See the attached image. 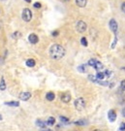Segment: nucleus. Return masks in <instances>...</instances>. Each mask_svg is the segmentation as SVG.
I'll use <instances>...</instances> for the list:
<instances>
[{
	"label": "nucleus",
	"mask_w": 125,
	"mask_h": 131,
	"mask_svg": "<svg viewBox=\"0 0 125 131\" xmlns=\"http://www.w3.org/2000/svg\"><path fill=\"white\" fill-rule=\"evenodd\" d=\"M66 51H65L64 47H62L59 44H53L51 48H50V56L52 59H61L63 56H65Z\"/></svg>",
	"instance_id": "1"
},
{
	"label": "nucleus",
	"mask_w": 125,
	"mask_h": 131,
	"mask_svg": "<svg viewBox=\"0 0 125 131\" xmlns=\"http://www.w3.org/2000/svg\"><path fill=\"white\" fill-rule=\"evenodd\" d=\"M74 105H75V108L78 110V111H83V109L85 108V100L83 98V97H79V98H77L75 100L74 102Z\"/></svg>",
	"instance_id": "2"
},
{
	"label": "nucleus",
	"mask_w": 125,
	"mask_h": 131,
	"mask_svg": "<svg viewBox=\"0 0 125 131\" xmlns=\"http://www.w3.org/2000/svg\"><path fill=\"white\" fill-rule=\"evenodd\" d=\"M21 18L24 21H30L31 19H32V12L30 11V10L28 9V8H25V9H23L22 11V14H21Z\"/></svg>",
	"instance_id": "3"
},
{
	"label": "nucleus",
	"mask_w": 125,
	"mask_h": 131,
	"mask_svg": "<svg viewBox=\"0 0 125 131\" xmlns=\"http://www.w3.org/2000/svg\"><path fill=\"white\" fill-rule=\"evenodd\" d=\"M86 28H87V25H86V24H85L83 20H79V21L76 24V29H77L78 32L83 33L86 30Z\"/></svg>",
	"instance_id": "4"
},
{
	"label": "nucleus",
	"mask_w": 125,
	"mask_h": 131,
	"mask_svg": "<svg viewBox=\"0 0 125 131\" xmlns=\"http://www.w3.org/2000/svg\"><path fill=\"white\" fill-rule=\"evenodd\" d=\"M109 26L111 28V30L112 32L116 34L117 32V28H118V24H117V21H116L115 19H111L110 21H109Z\"/></svg>",
	"instance_id": "5"
},
{
	"label": "nucleus",
	"mask_w": 125,
	"mask_h": 131,
	"mask_svg": "<svg viewBox=\"0 0 125 131\" xmlns=\"http://www.w3.org/2000/svg\"><path fill=\"white\" fill-rule=\"evenodd\" d=\"M116 112L115 111V110H110L109 111V113H108V118H109V121L111 122H116Z\"/></svg>",
	"instance_id": "6"
},
{
	"label": "nucleus",
	"mask_w": 125,
	"mask_h": 131,
	"mask_svg": "<svg viewBox=\"0 0 125 131\" xmlns=\"http://www.w3.org/2000/svg\"><path fill=\"white\" fill-rule=\"evenodd\" d=\"M60 99L61 101L64 102V103H69L70 101H71V94L68 93V92H64V93L61 94Z\"/></svg>",
	"instance_id": "7"
},
{
	"label": "nucleus",
	"mask_w": 125,
	"mask_h": 131,
	"mask_svg": "<svg viewBox=\"0 0 125 131\" xmlns=\"http://www.w3.org/2000/svg\"><path fill=\"white\" fill-rule=\"evenodd\" d=\"M19 99L22 100V101H27L29 98H31V93L28 92V91H24V92H20L19 94Z\"/></svg>",
	"instance_id": "8"
},
{
	"label": "nucleus",
	"mask_w": 125,
	"mask_h": 131,
	"mask_svg": "<svg viewBox=\"0 0 125 131\" xmlns=\"http://www.w3.org/2000/svg\"><path fill=\"white\" fill-rule=\"evenodd\" d=\"M28 41L31 43V44H37L39 42V37H38L36 34H30L29 36H28Z\"/></svg>",
	"instance_id": "9"
},
{
	"label": "nucleus",
	"mask_w": 125,
	"mask_h": 131,
	"mask_svg": "<svg viewBox=\"0 0 125 131\" xmlns=\"http://www.w3.org/2000/svg\"><path fill=\"white\" fill-rule=\"evenodd\" d=\"M76 4L81 8H83L87 4V0H76Z\"/></svg>",
	"instance_id": "10"
},
{
	"label": "nucleus",
	"mask_w": 125,
	"mask_h": 131,
	"mask_svg": "<svg viewBox=\"0 0 125 131\" xmlns=\"http://www.w3.org/2000/svg\"><path fill=\"white\" fill-rule=\"evenodd\" d=\"M36 125L39 126L40 128H44V127H47V122H44V121H42V119H37L36 121Z\"/></svg>",
	"instance_id": "11"
},
{
	"label": "nucleus",
	"mask_w": 125,
	"mask_h": 131,
	"mask_svg": "<svg viewBox=\"0 0 125 131\" xmlns=\"http://www.w3.org/2000/svg\"><path fill=\"white\" fill-rule=\"evenodd\" d=\"M5 105L10 106V107H19V101H10V102H5Z\"/></svg>",
	"instance_id": "12"
},
{
	"label": "nucleus",
	"mask_w": 125,
	"mask_h": 131,
	"mask_svg": "<svg viewBox=\"0 0 125 131\" xmlns=\"http://www.w3.org/2000/svg\"><path fill=\"white\" fill-rule=\"evenodd\" d=\"M25 64H26V66H27V67H34V66L36 65V61L34 60L33 58H29V59H27V60H26Z\"/></svg>",
	"instance_id": "13"
},
{
	"label": "nucleus",
	"mask_w": 125,
	"mask_h": 131,
	"mask_svg": "<svg viewBox=\"0 0 125 131\" xmlns=\"http://www.w3.org/2000/svg\"><path fill=\"white\" fill-rule=\"evenodd\" d=\"M54 98H55V95H54L53 92H48L46 94V99L48 101H53Z\"/></svg>",
	"instance_id": "14"
},
{
	"label": "nucleus",
	"mask_w": 125,
	"mask_h": 131,
	"mask_svg": "<svg viewBox=\"0 0 125 131\" xmlns=\"http://www.w3.org/2000/svg\"><path fill=\"white\" fill-rule=\"evenodd\" d=\"M47 124L50 125V126L54 125V124H55V118H54L53 117H50L49 118H48V121H47Z\"/></svg>",
	"instance_id": "15"
},
{
	"label": "nucleus",
	"mask_w": 125,
	"mask_h": 131,
	"mask_svg": "<svg viewBox=\"0 0 125 131\" xmlns=\"http://www.w3.org/2000/svg\"><path fill=\"white\" fill-rule=\"evenodd\" d=\"M94 68H95V70H97V71H100L101 69H103V64L100 62V61H96V63L94 64V66H93Z\"/></svg>",
	"instance_id": "16"
},
{
	"label": "nucleus",
	"mask_w": 125,
	"mask_h": 131,
	"mask_svg": "<svg viewBox=\"0 0 125 131\" xmlns=\"http://www.w3.org/2000/svg\"><path fill=\"white\" fill-rule=\"evenodd\" d=\"M5 89H6V83H5L4 77H2L0 81V90H5Z\"/></svg>",
	"instance_id": "17"
},
{
	"label": "nucleus",
	"mask_w": 125,
	"mask_h": 131,
	"mask_svg": "<svg viewBox=\"0 0 125 131\" xmlns=\"http://www.w3.org/2000/svg\"><path fill=\"white\" fill-rule=\"evenodd\" d=\"M98 80H104L106 78V75H105V72H100V71H98L97 75H96Z\"/></svg>",
	"instance_id": "18"
},
{
	"label": "nucleus",
	"mask_w": 125,
	"mask_h": 131,
	"mask_svg": "<svg viewBox=\"0 0 125 131\" xmlns=\"http://www.w3.org/2000/svg\"><path fill=\"white\" fill-rule=\"evenodd\" d=\"M88 79L90 80L91 82H93V83H96V84H98V83H99V81H100V80L97 79V77H96V76H93V75L88 76Z\"/></svg>",
	"instance_id": "19"
},
{
	"label": "nucleus",
	"mask_w": 125,
	"mask_h": 131,
	"mask_svg": "<svg viewBox=\"0 0 125 131\" xmlns=\"http://www.w3.org/2000/svg\"><path fill=\"white\" fill-rule=\"evenodd\" d=\"M81 44H82L83 46H84V47H87V45H88L87 39H86L85 37H83L82 39H81Z\"/></svg>",
	"instance_id": "20"
},
{
	"label": "nucleus",
	"mask_w": 125,
	"mask_h": 131,
	"mask_svg": "<svg viewBox=\"0 0 125 131\" xmlns=\"http://www.w3.org/2000/svg\"><path fill=\"white\" fill-rule=\"evenodd\" d=\"M78 70L79 71V72H82V73H85L86 72V65H81L78 67Z\"/></svg>",
	"instance_id": "21"
},
{
	"label": "nucleus",
	"mask_w": 125,
	"mask_h": 131,
	"mask_svg": "<svg viewBox=\"0 0 125 131\" xmlns=\"http://www.w3.org/2000/svg\"><path fill=\"white\" fill-rule=\"evenodd\" d=\"M75 124H77V125H84V124H86V121L79 119V121H77V122H75Z\"/></svg>",
	"instance_id": "22"
},
{
	"label": "nucleus",
	"mask_w": 125,
	"mask_h": 131,
	"mask_svg": "<svg viewBox=\"0 0 125 131\" xmlns=\"http://www.w3.org/2000/svg\"><path fill=\"white\" fill-rule=\"evenodd\" d=\"M96 61H97V59H94V58L89 59V61H88V65L91 66V67H93V66H94V64L96 63Z\"/></svg>",
	"instance_id": "23"
},
{
	"label": "nucleus",
	"mask_w": 125,
	"mask_h": 131,
	"mask_svg": "<svg viewBox=\"0 0 125 131\" xmlns=\"http://www.w3.org/2000/svg\"><path fill=\"white\" fill-rule=\"evenodd\" d=\"M60 118V121H61V122H63V123H69V119L67 118V117H59Z\"/></svg>",
	"instance_id": "24"
},
{
	"label": "nucleus",
	"mask_w": 125,
	"mask_h": 131,
	"mask_svg": "<svg viewBox=\"0 0 125 131\" xmlns=\"http://www.w3.org/2000/svg\"><path fill=\"white\" fill-rule=\"evenodd\" d=\"M33 7L36 8V9H40V8L42 7V4L41 3H39V2H35V3L33 4Z\"/></svg>",
	"instance_id": "25"
},
{
	"label": "nucleus",
	"mask_w": 125,
	"mask_h": 131,
	"mask_svg": "<svg viewBox=\"0 0 125 131\" xmlns=\"http://www.w3.org/2000/svg\"><path fill=\"white\" fill-rule=\"evenodd\" d=\"M120 89H122L123 91H125V80L121 81V83H120Z\"/></svg>",
	"instance_id": "26"
},
{
	"label": "nucleus",
	"mask_w": 125,
	"mask_h": 131,
	"mask_svg": "<svg viewBox=\"0 0 125 131\" xmlns=\"http://www.w3.org/2000/svg\"><path fill=\"white\" fill-rule=\"evenodd\" d=\"M119 130L120 131H125V122H121L119 125Z\"/></svg>",
	"instance_id": "27"
},
{
	"label": "nucleus",
	"mask_w": 125,
	"mask_h": 131,
	"mask_svg": "<svg viewBox=\"0 0 125 131\" xmlns=\"http://www.w3.org/2000/svg\"><path fill=\"white\" fill-rule=\"evenodd\" d=\"M121 11H122L123 13H125V2H123V3L121 4Z\"/></svg>",
	"instance_id": "28"
},
{
	"label": "nucleus",
	"mask_w": 125,
	"mask_h": 131,
	"mask_svg": "<svg viewBox=\"0 0 125 131\" xmlns=\"http://www.w3.org/2000/svg\"><path fill=\"white\" fill-rule=\"evenodd\" d=\"M40 131H52V130H51V129H50V128L44 127V128H41V129H40Z\"/></svg>",
	"instance_id": "29"
},
{
	"label": "nucleus",
	"mask_w": 125,
	"mask_h": 131,
	"mask_svg": "<svg viewBox=\"0 0 125 131\" xmlns=\"http://www.w3.org/2000/svg\"><path fill=\"white\" fill-rule=\"evenodd\" d=\"M58 34H59V32L56 30V31H53V32H52V36H54V37H55V36H57Z\"/></svg>",
	"instance_id": "30"
},
{
	"label": "nucleus",
	"mask_w": 125,
	"mask_h": 131,
	"mask_svg": "<svg viewBox=\"0 0 125 131\" xmlns=\"http://www.w3.org/2000/svg\"><path fill=\"white\" fill-rule=\"evenodd\" d=\"M122 116L125 117V108L123 109V110H122Z\"/></svg>",
	"instance_id": "31"
},
{
	"label": "nucleus",
	"mask_w": 125,
	"mask_h": 131,
	"mask_svg": "<svg viewBox=\"0 0 125 131\" xmlns=\"http://www.w3.org/2000/svg\"><path fill=\"white\" fill-rule=\"evenodd\" d=\"M25 2H27V3H31V0H24Z\"/></svg>",
	"instance_id": "32"
},
{
	"label": "nucleus",
	"mask_w": 125,
	"mask_h": 131,
	"mask_svg": "<svg viewBox=\"0 0 125 131\" xmlns=\"http://www.w3.org/2000/svg\"><path fill=\"white\" fill-rule=\"evenodd\" d=\"M63 2H68V1H70V0H62Z\"/></svg>",
	"instance_id": "33"
},
{
	"label": "nucleus",
	"mask_w": 125,
	"mask_h": 131,
	"mask_svg": "<svg viewBox=\"0 0 125 131\" xmlns=\"http://www.w3.org/2000/svg\"><path fill=\"white\" fill-rule=\"evenodd\" d=\"M2 28V24H1V21H0V29Z\"/></svg>",
	"instance_id": "34"
},
{
	"label": "nucleus",
	"mask_w": 125,
	"mask_h": 131,
	"mask_svg": "<svg viewBox=\"0 0 125 131\" xmlns=\"http://www.w3.org/2000/svg\"><path fill=\"white\" fill-rule=\"evenodd\" d=\"M1 119H2V116H1V115H0V121H1Z\"/></svg>",
	"instance_id": "35"
},
{
	"label": "nucleus",
	"mask_w": 125,
	"mask_h": 131,
	"mask_svg": "<svg viewBox=\"0 0 125 131\" xmlns=\"http://www.w3.org/2000/svg\"><path fill=\"white\" fill-rule=\"evenodd\" d=\"M94 131H101L100 129H96V130H94Z\"/></svg>",
	"instance_id": "36"
},
{
	"label": "nucleus",
	"mask_w": 125,
	"mask_h": 131,
	"mask_svg": "<svg viewBox=\"0 0 125 131\" xmlns=\"http://www.w3.org/2000/svg\"><path fill=\"white\" fill-rule=\"evenodd\" d=\"M2 1H5V0H2Z\"/></svg>",
	"instance_id": "37"
}]
</instances>
